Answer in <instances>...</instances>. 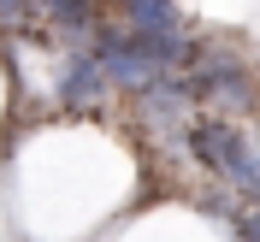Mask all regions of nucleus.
I'll list each match as a JSON object with an SVG mask.
<instances>
[{
    "instance_id": "nucleus-7",
    "label": "nucleus",
    "mask_w": 260,
    "mask_h": 242,
    "mask_svg": "<svg viewBox=\"0 0 260 242\" xmlns=\"http://www.w3.org/2000/svg\"><path fill=\"white\" fill-rule=\"evenodd\" d=\"M237 236H243V242H260V207H243V219H237Z\"/></svg>"
},
{
    "instance_id": "nucleus-2",
    "label": "nucleus",
    "mask_w": 260,
    "mask_h": 242,
    "mask_svg": "<svg viewBox=\"0 0 260 242\" xmlns=\"http://www.w3.org/2000/svg\"><path fill=\"white\" fill-rule=\"evenodd\" d=\"M189 83H195V95H201V107H213L219 118H243V113L260 107L254 65H248V53L231 48V42H201Z\"/></svg>"
},
{
    "instance_id": "nucleus-1",
    "label": "nucleus",
    "mask_w": 260,
    "mask_h": 242,
    "mask_svg": "<svg viewBox=\"0 0 260 242\" xmlns=\"http://www.w3.org/2000/svg\"><path fill=\"white\" fill-rule=\"evenodd\" d=\"M183 148H189L201 165H213V171L243 195L248 207H260V142H254V136H243L237 118L195 113L189 130H183Z\"/></svg>"
},
{
    "instance_id": "nucleus-6",
    "label": "nucleus",
    "mask_w": 260,
    "mask_h": 242,
    "mask_svg": "<svg viewBox=\"0 0 260 242\" xmlns=\"http://www.w3.org/2000/svg\"><path fill=\"white\" fill-rule=\"evenodd\" d=\"M30 6L48 18L53 30H65V36H95V30H101L95 0H30Z\"/></svg>"
},
{
    "instance_id": "nucleus-5",
    "label": "nucleus",
    "mask_w": 260,
    "mask_h": 242,
    "mask_svg": "<svg viewBox=\"0 0 260 242\" xmlns=\"http://www.w3.org/2000/svg\"><path fill=\"white\" fill-rule=\"evenodd\" d=\"M124 24L136 36H178L183 12H178V0H124Z\"/></svg>"
},
{
    "instance_id": "nucleus-4",
    "label": "nucleus",
    "mask_w": 260,
    "mask_h": 242,
    "mask_svg": "<svg viewBox=\"0 0 260 242\" xmlns=\"http://www.w3.org/2000/svg\"><path fill=\"white\" fill-rule=\"evenodd\" d=\"M107 65H101V53H71V59L59 65V83H53V95H59V107H71V113H89V107H107Z\"/></svg>"
},
{
    "instance_id": "nucleus-8",
    "label": "nucleus",
    "mask_w": 260,
    "mask_h": 242,
    "mask_svg": "<svg viewBox=\"0 0 260 242\" xmlns=\"http://www.w3.org/2000/svg\"><path fill=\"white\" fill-rule=\"evenodd\" d=\"M30 12H36L30 0H0V24H24Z\"/></svg>"
},
{
    "instance_id": "nucleus-3",
    "label": "nucleus",
    "mask_w": 260,
    "mask_h": 242,
    "mask_svg": "<svg viewBox=\"0 0 260 242\" xmlns=\"http://www.w3.org/2000/svg\"><path fill=\"white\" fill-rule=\"evenodd\" d=\"M95 53H101V65H107V77H113L118 89H130V95H142V89H154V83L172 77L160 36H136L130 24L124 30H107V24H101L95 30Z\"/></svg>"
}]
</instances>
